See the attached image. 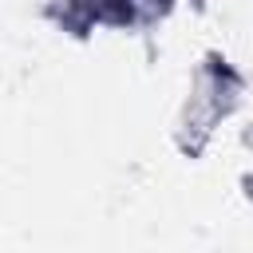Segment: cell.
I'll use <instances>...</instances> for the list:
<instances>
[]
</instances>
